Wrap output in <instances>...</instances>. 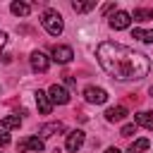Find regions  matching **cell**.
Wrapping results in <instances>:
<instances>
[{
  "label": "cell",
  "mask_w": 153,
  "mask_h": 153,
  "mask_svg": "<svg viewBox=\"0 0 153 153\" xmlns=\"http://www.w3.org/2000/svg\"><path fill=\"white\" fill-rule=\"evenodd\" d=\"M100 67L117 81H131V79H143L151 69V60L143 53H136L134 48L103 41L96 50Z\"/></svg>",
  "instance_id": "obj_1"
},
{
  "label": "cell",
  "mask_w": 153,
  "mask_h": 153,
  "mask_svg": "<svg viewBox=\"0 0 153 153\" xmlns=\"http://www.w3.org/2000/svg\"><path fill=\"white\" fill-rule=\"evenodd\" d=\"M41 24H43V29H45L50 36H60L62 29H65L62 17H60V12H55V10H45L43 17H41Z\"/></svg>",
  "instance_id": "obj_2"
},
{
  "label": "cell",
  "mask_w": 153,
  "mask_h": 153,
  "mask_svg": "<svg viewBox=\"0 0 153 153\" xmlns=\"http://www.w3.org/2000/svg\"><path fill=\"white\" fill-rule=\"evenodd\" d=\"M48 98H50V103H55V105H67V103H69V93H67L60 84H53V86L48 88Z\"/></svg>",
  "instance_id": "obj_3"
},
{
  "label": "cell",
  "mask_w": 153,
  "mask_h": 153,
  "mask_svg": "<svg viewBox=\"0 0 153 153\" xmlns=\"http://www.w3.org/2000/svg\"><path fill=\"white\" fill-rule=\"evenodd\" d=\"M84 98H86L88 103L100 105V103H105V100H108V91H105V88H98V86H86Z\"/></svg>",
  "instance_id": "obj_4"
},
{
  "label": "cell",
  "mask_w": 153,
  "mask_h": 153,
  "mask_svg": "<svg viewBox=\"0 0 153 153\" xmlns=\"http://www.w3.org/2000/svg\"><path fill=\"white\" fill-rule=\"evenodd\" d=\"M84 131L81 129H74V131H69L67 134V141H65V146H67V151L69 153H74V151H79L81 146H84Z\"/></svg>",
  "instance_id": "obj_5"
},
{
  "label": "cell",
  "mask_w": 153,
  "mask_h": 153,
  "mask_svg": "<svg viewBox=\"0 0 153 153\" xmlns=\"http://www.w3.org/2000/svg\"><path fill=\"white\" fill-rule=\"evenodd\" d=\"M129 24H131V14L124 12V10H117V12L110 17V26L117 29V31H120V29H127Z\"/></svg>",
  "instance_id": "obj_6"
},
{
  "label": "cell",
  "mask_w": 153,
  "mask_h": 153,
  "mask_svg": "<svg viewBox=\"0 0 153 153\" xmlns=\"http://www.w3.org/2000/svg\"><path fill=\"white\" fill-rule=\"evenodd\" d=\"M72 57H74V53H72V48H69V45H55V48H53V60H55V62L67 65Z\"/></svg>",
  "instance_id": "obj_7"
},
{
  "label": "cell",
  "mask_w": 153,
  "mask_h": 153,
  "mask_svg": "<svg viewBox=\"0 0 153 153\" xmlns=\"http://www.w3.org/2000/svg\"><path fill=\"white\" fill-rule=\"evenodd\" d=\"M48 57L41 53V50H36V53H31V69L33 72H48Z\"/></svg>",
  "instance_id": "obj_8"
},
{
  "label": "cell",
  "mask_w": 153,
  "mask_h": 153,
  "mask_svg": "<svg viewBox=\"0 0 153 153\" xmlns=\"http://www.w3.org/2000/svg\"><path fill=\"white\" fill-rule=\"evenodd\" d=\"M19 151L24 153V151H43V141L38 139V136H26V139H22L19 141Z\"/></svg>",
  "instance_id": "obj_9"
},
{
  "label": "cell",
  "mask_w": 153,
  "mask_h": 153,
  "mask_svg": "<svg viewBox=\"0 0 153 153\" xmlns=\"http://www.w3.org/2000/svg\"><path fill=\"white\" fill-rule=\"evenodd\" d=\"M36 105H38L41 115H50V110H53V103H50L45 91H36Z\"/></svg>",
  "instance_id": "obj_10"
},
{
  "label": "cell",
  "mask_w": 153,
  "mask_h": 153,
  "mask_svg": "<svg viewBox=\"0 0 153 153\" xmlns=\"http://www.w3.org/2000/svg\"><path fill=\"white\" fill-rule=\"evenodd\" d=\"M124 117H127V108L124 105H117V108H108L105 110V120L108 122H120Z\"/></svg>",
  "instance_id": "obj_11"
},
{
  "label": "cell",
  "mask_w": 153,
  "mask_h": 153,
  "mask_svg": "<svg viewBox=\"0 0 153 153\" xmlns=\"http://www.w3.org/2000/svg\"><path fill=\"white\" fill-rule=\"evenodd\" d=\"M65 131V124L62 122H50V124H43L41 127V134L43 136H55V134H62Z\"/></svg>",
  "instance_id": "obj_12"
},
{
  "label": "cell",
  "mask_w": 153,
  "mask_h": 153,
  "mask_svg": "<svg viewBox=\"0 0 153 153\" xmlns=\"http://www.w3.org/2000/svg\"><path fill=\"white\" fill-rule=\"evenodd\" d=\"M134 122L136 124H141V127H146V129H153V112H136L134 115Z\"/></svg>",
  "instance_id": "obj_13"
},
{
  "label": "cell",
  "mask_w": 153,
  "mask_h": 153,
  "mask_svg": "<svg viewBox=\"0 0 153 153\" xmlns=\"http://www.w3.org/2000/svg\"><path fill=\"white\" fill-rule=\"evenodd\" d=\"M10 10H12V14H17V17H29L31 5H26V2H12Z\"/></svg>",
  "instance_id": "obj_14"
},
{
  "label": "cell",
  "mask_w": 153,
  "mask_h": 153,
  "mask_svg": "<svg viewBox=\"0 0 153 153\" xmlns=\"http://www.w3.org/2000/svg\"><path fill=\"white\" fill-rule=\"evenodd\" d=\"M131 19H136V22H148V19H153V10L139 7V10H134V12H131Z\"/></svg>",
  "instance_id": "obj_15"
},
{
  "label": "cell",
  "mask_w": 153,
  "mask_h": 153,
  "mask_svg": "<svg viewBox=\"0 0 153 153\" xmlns=\"http://www.w3.org/2000/svg\"><path fill=\"white\" fill-rule=\"evenodd\" d=\"M22 124V117L19 115H7L5 120H2V129L7 131V129H14V127H19Z\"/></svg>",
  "instance_id": "obj_16"
},
{
  "label": "cell",
  "mask_w": 153,
  "mask_h": 153,
  "mask_svg": "<svg viewBox=\"0 0 153 153\" xmlns=\"http://www.w3.org/2000/svg\"><path fill=\"white\" fill-rule=\"evenodd\" d=\"M131 36H134V38H139V41H143V43H153V31H146V29H134V31H131Z\"/></svg>",
  "instance_id": "obj_17"
},
{
  "label": "cell",
  "mask_w": 153,
  "mask_h": 153,
  "mask_svg": "<svg viewBox=\"0 0 153 153\" xmlns=\"http://www.w3.org/2000/svg\"><path fill=\"white\" fill-rule=\"evenodd\" d=\"M148 146H151V141H148V139H136V141L129 146V151H131V153H141V151H146Z\"/></svg>",
  "instance_id": "obj_18"
},
{
  "label": "cell",
  "mask_w": 153,
  "mask_h": 153,
  "mask_svg": "<svg viewBox=\"0 0 153 153\" xmlns=\"http://www.w3.org/2000/svg\"><path fill=\"white\" fill-rule=\"evenodd\" d=\"M93 7H96V2H72V10L74 12H88Z\"/></svg>",
  "instance_id": "obj_19"
},
{
  "label": "cell",
  "mask_w": 153,
  "mask_h": 153,
  "mask_svg": "<svg viewBox=\"0 0 153 153\" xmlns=\"http://www.w3.org/2000/svg\"><path fill=\"white\" fill-rule=\"evenodd\" d=\"M134 131H136V124H124V127L120 129V134H122V136H131Z\"/></svg>",
  "instance_id": "obj_20"
},
{
  "label": "cell",
  "mask_w": 153,
  "mask_h": 153,
  "mask_svg": "<svg viewBox=\"0 0 153 153\" xmlns=\"http://www.w3.org/2000/svg\"><path fill=\"white\" fill-rule=\"evenodd\" d=\"M7 143H10V134L2 129V131H0V146H7Z\"/></svg>",
  "instance_id": "obj_21"
},
{
  "label": "cell",
  "mask_w": 153,
  "mask_h": 153,
  "mask_svg": "<svg viewBox=\"0 0 153 153\" xmlns=\"http://www.w3.org/2000/svg\"><path fill=\"white\" fill-rule=\"evenodd\" d=\"M5 43H7V33H5V31H0V48H2Z\"/></svg>",
  "instance_id": "obj_22"
},
{
  "label": "cell",
  "mask_w": 153,
  "mask_h": 153,
  "mask_svg": "<svg viewBox=\"0 0 153 153\" xmlns=\"http://www.w3.org/2000/svg\"><path fill=\"white\" fill-rule=\"evenodd\" d=\"M105 153H120V151H117V148H108Z\"/></svg>",
  "instance_id": "obj_23"
},
{
  "label": "cell",
  "mask_w": 153,
  "mask_h": 153,
  "mask_svg": "<svg viewBox=\"0 0 153 153\" xmlns=\"http://www.w3.org/2000/svg\"><path fill=\"white\" fill-rule=\"evenodd\" d=\"M151 96H153V86H151Z\"/></svg>",
  "instance_id": "obj_24"
}]
</instances>
